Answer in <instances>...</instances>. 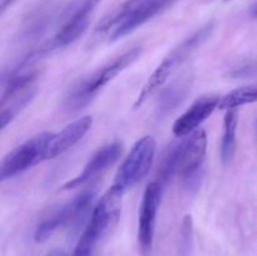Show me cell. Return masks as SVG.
Segmentation results:
<instances>
[{
	"instance_id": "6da1fadb",
	"label": "cell",
	"mask_w": 257,
	"mask_h": 256,
	"mask_svg": "<svg viewBox=\"0 0 257 256\" xmlns=\"http://www.w3.org/2000/svg\"><path fill=\"white\" fill-rule=\"evenodd\" d=\"M175 2L176 0H127L115 12L105 17L95 32L99 34L107 33L109 40L120 39L165 12Z\"/></svg>"
},
{
	"instance_id": "7a4b0ae2",
	"label": "cell",
	"mask_w": 257,
	"mask_h": 256,
	"mask_svg": "<svg viewBox=\"0 0 257 256\" xmlns=\"http://www.w3.org/2000/svg\"><path fill=\"white\" fill-rule=\"evenodd\" d=\"M213 27H215V23L213 22L206 23L200 29L196 30L192 35L186 38L182 43H180L177 47L173 48L172 52H170L168 55H166L165 59L156 68L155 72L150 75L146 84L141 89L133 107H142L158 89H161L163 84L170 79L172 73L177 69L178 65L185 63L198 48L202 47L203 43L208 39V37L212 33Z\"/></svg>"
},
{
	"instance_id": "3957f363",
	"label": "cell",
	"mask_w": 257,
	"mask_h": 256,
	"mask_svg": "<svg viewBox=\"0 0 257 256\" xmlns=\"http://www.w3.org/2000/svg\"><path fill=\"white\" fill-rule=\"evenodd\" d=\"M141 53H142V49L140 47L133 48V49L128 50V52L123 53L122 55L113 59L112 62L108 63L100 69H98L87 79L73 85L68 92V95L65 97V107L68 109L78 110L89 104L90 100L98 94V92L104 85L112 82L118 74H120L123 70L127 69L133 62H136L140 58Z\"/></svg>"
},
{
	"instance_id": "277c9868",
	"label": "cell",
	"mask_w": 257,
	"mask_h": 256,
	"mask_svg": "<svg viewBox=\"0 0 257 256\" xmlns=\"http://www.w3.org/2000/svg\"><path fill=\"white\" fill-rule=\"evenodd\" d=\"M156 148L157 143L152 136L140 138L131 148V152L117 171L113 186L124 192L127 188L132 187L145 178L152 166Z\"/></svg>"
},
{
	"instance_id": "5b68a950",
	"label": "cell",
	"mask_w": 257,
	"mask_h": 256,
	"mask_svg": "<svg viewBox=\"0 0 257 256\" xmlns=\"http://www.w3.org/2000/svg\"><path fill=\"white\" fill-rule=\"evenodd\" d=\"M95 193H97V191L94 188L85 190L78 196H75L67 205L58 208L52 216L45 218L37 226L34 240L37 242H44L59 228L79 225L88 213V210H89L90 205L95 197Z\"/></svg>"
},
{
	"instance_id": "8992f818",
	"label": "cell",
	"mask_w": 257,
	"mask_h": 256,
	"mask_svg": "<svg viewBox=\"0 0 257 256\" xmlns=\"http://www.w3.org/2000/svg\"><path fill=\"white\" fill-rule=\"evenodd\" d=\"M207 151V136L203 130L182 138L177 175L182 178L187 190L195 191L202 180V165Z\"/></svg>"
},
{
	"instance_id": "52a82bcc",
	"label": "cell",
	"mask_w": 257,
	"mask_h": 256,
	"mask_svg": "<svg viewBox=\"0 0 257 256\" xmlns=\"http://www.w3.org/2000/svg\"><path fill=\"white\" fill-rule=\"evenodd\" d=\"M52 133H40L10 151L2 161L0 180L7 181L45 160V150Z\"/></svg>"
},
{
	"instance_id": "ba28073f",
	"label": "cell",
	"mask_w": 257,
	"mask_h": 256,
	"mask_svg": "<svg viewBox=\"0 0 257 256\" xmlns=\"http://www.w3.org/2000/svg\"><path fill=\"white\" fill-rule=\"evenodd\" d=\"M99 2L100 0H82V3L72 8L68 12L64 24L58 30L57 34L52 38V40L40 48L43 53L48 54L53 50L64 48L77 42L88 29L90 15Z\"/></svg>"
},
{
	"instance_id": "9c48e42d",
	"label": "cell",
	"mask_w": 257,
	"mask_h": 256,
	"mask_svg": "<svg viewBox=\"0 0 257 256\" xmlns=\"http://www.w3.org/2000/svg\"><path fill=\"white\" fill-rule=\"evenodd\" d=\"M163 193V185L160 181L148 183L142 197V203L138 215V245L143 256L148 255L152 248L155 236L156 217L161 205Z\"/></svg>"
},
{
	"instance_id": "30bf717a",
	"label": "cell",
	"mask_w": 257,
	"mask_h": 256,
	"mask_svg": "<svg viewBox=\"0 0 257 256\" xmlns=\"http://www.w3.org/2000/svg\"><path fill=\"white\" fill-rule=\"evenodd\" d=\"M221 98L216 94H206L196 99L190 108L173 123V135L178 138L192 135L220 105Z\"/></svg>"
},
{
	"instance_id": "8fae6325",
	"label": "cell",
	"mask_w": 257,
	"mask_h": 256,
	"mask_svg": "<svg viewBox=\"0 0 257 256\" xmlns=\"http://www.w3.org/2000/svg\"><path fill=\"white\" fill-rule=\"evenodd\" d=\"M122 145L118 142L109 143V145L99 148V150L89 158V161H88L87 165L84 166L82 172H80L77 177L68 181V182L63 186V188H64V190H70V188L79 187V186H83L85 185V183L90 182L92 180H94L95 177L102 175L105 170H108L110 166H113L117 162L118 158L122 155Z\"/></svg>"
},
{
	"instance_id": "7c38bea8",
	"label": "cell",
	"mask_w": 257,
	"mask_h": 256,
	"mask_svg": "<svg viewBox=\"0 0 257 256\" xmlns=\"http://www.w3.org/2000/svg\"><path fill=\"white\" fill-rule=\"evenodd\" d=\"M92 117L84 115L68 124L60 132L50 136L47 150H45V160H53L74 147L87 135L88 131L92 127Z\"/></svg>"
},
{
	"instance_id": "4fadbf2b",
	"label": "cell",
	"mask_w": 257,
	"mask_h": 256,
	"mask_svg": "<svg viewBox=\"0 0 257 256\" xmlns=\"http://www.w3.org/2000/svg\"><path fill=\"white\" fill-rule=\"evenodd\" d=\"M37 92V85L33 84L29 87L2 93V100H0V108H2L0 109V125H2V130L7 128V125L34 99Z\"/></svg>"
},
{
	"instance_id": "5bb4252c",
	"label": "cell",
	"mask_w": 257,
	"mask_h": 256,
	"mask_svg": "<svg viewBox=\"0 0 257 256\" xmlns=\"http://www.w3.org/2000/svg\"><path fill=\"white\" fill-rule=\"evenodd\" d=\"M188 89H190V80L188 79L177 80V82L172 83L170 87L165 88L161 93L160 100H158V115L165 117L168 113L175 110L187 97Z\"/></svg>"
},
{
	"instance_id": "9a60e30c",
	"label": "cell",
	"mask_w": 257,
	"mask_h": 256,
	"mask_svg": "<svg viewBox=\"0 0 257 256\" xmlns=\"http://www.w3.org/2000/svg\"><path fill=\"white\" fill-rule=\"evenodd\" d=\"M238 112L237 109L226 110L223 119V136L221 141V162L227 166L233 160L236 153V133H237Z\"/></svg>"
},
{
	"instance_id": "2e32d148",
	"label": "cell",
	"mask_w": 257,
	"mask_h": 256,
	"mask_svg": "<svg viewBox=\"0 0 257 256\" xmlns=\"http://www.w3.org/2000/svg\"><path fill=\"white\" fill-rule=\"evenodd\" d=\"M49 20H52V10L40 8L33 12L24 23V27L22 29V39L28 40V42L37 39L47 29Z\"/></svg>"
},
{
	"instance_id": "e0dca14e",
	"label": "cell",
	"mask_w": 257,
	"mask_h": 256,
	"mask_svg": "<svg viewBox=\"0 0 257 256\" xmlns=\"http://www.w3.org/2000/svg\"><path fill=\"white\" fill-rule=\"evenodd\" d=\"M255 102H257V84H250L227 93L225 97L221 98L218 108L225 110L237 109L238 107Z\"/></svg>"
},
{
	"instance_id": "ac0fdd59",
	"label": "cell",
	"mask_w": 257,
	"mask_h": 256,
	"mask_svg": "<svg viewBox=\"0 0 257 256\" xmlns=\"http://www.w3.org/2000/svg\"><path fill=\"white\" fill-rule=\"evenodd\" d=\"M181 147H182V138L178 142L172 143L163 153V157L160 163V170H158V178L162 185L167 183L173 176L177 175Z\"/></svg>"
},
{
	"instance_id": "d6986e66",
	"label": "cell",
	"mask_w": 257,
	"mask_h": 256,
	"mask_svg": "<svg viewBox=\"0 0 257 256\" xmlns=\"http://www.w3.org/2000/svg\"><path fill=\"white\" fill-rule=\"evenodd\" d=\"M193 241V221L192 216L186 215L181 223V240H180V250L182 256H190L192 250Z\"/></svg>"
},
{
	"instance_id": "ffe728a7",
	"label": "cell",
	"mask_w": 257,
	"mask_h": 256,
	"mask_svg": "<svg viewBox=\"0 0 257 256\" xmlns=\"http://www.w3.org/2000/svg\"><path fill=\"white\" fill-rule=\"evenodd\" d=\"M228 75L235 79H243V78L257 77V62L246 63L237 68H233L232 72L228 73Z\"/></svg>"
},
{
	"instance_id": "44dd1931",
	"label": "cell",
	"mask_w": 257,
	"mask_h": 256,
	"mask_svg": "<svg viewBox=\"0 0 257 256\" xmlns=\"http://www.w3.org/2000/svg\"><path fill=\"white\" fill-rule=\"evenodd\" d=\"M45 256H68V253L63 248H53Z\"/></svg>"
},
{
	"instance_id": "7402d4cb",
	"label": "cell",
	"mask_w": 257,
	"mask_h": 256,
	"mask_svg": "<svg viewBox=\"0 0 257 256\" xmlns=\"http://www.w3.org/2000/svg\"><path fill=\"white\" fill-rule=\"evenodd\" d=\"M13 2H14V0H3V2H2V12H4V10L7 9V8L9 7L10 4H13Z\"/></svg>"
},
{
	"instance_id": "603a6c76",
	"label": "cell",
	"mask_w": 257,
	"mask_h": 256,
	"mask_svg": "<svg viewBox=\"0 0 257 256\" xmlns=\"http://www.w3.org/2000/svg\"><path fill=\"white\" fill-rule=\"evenodd\" d=\"M251 15H252L253 18H257V4L253 5L252 9H251Z\"/></svg>"
},
{
	"instance_id": "cb8c5ba5",
	"label": "cell",
	"mask_w": 257,
	"mask_h": 256,
	"mask_svg": "<svg viewBox=\"0 0 257 256\" xmlns=\"http://www.w3.org/2000/svg\"><path fill=\"white\" fill-rule=\"evenodd\" d=\"M225 2H231V0H225Z\"/></svg>"
}]
</instances>
